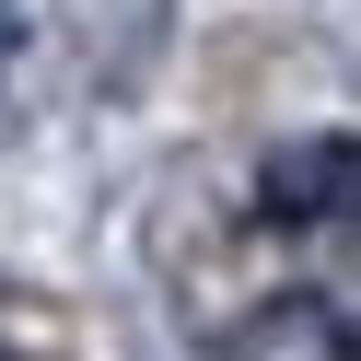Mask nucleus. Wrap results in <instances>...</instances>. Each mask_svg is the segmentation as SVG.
I'll return each instance as SVG.
<instances>
[{"mask_svg":"<svg viewBox=\"0 0 361 361\" xmlns=\"http://www.w3.org/2000/svg\"><path fill=\"white\" fill-rule=\"evenodd\" d=\"M257 210L268 221H361V140L326 128V140L280 152V164L257 175Z\"/></svg>","mask_w":361,"mask_h":361,"instance_id":"1","label":"nucleus"}]
</instances>
